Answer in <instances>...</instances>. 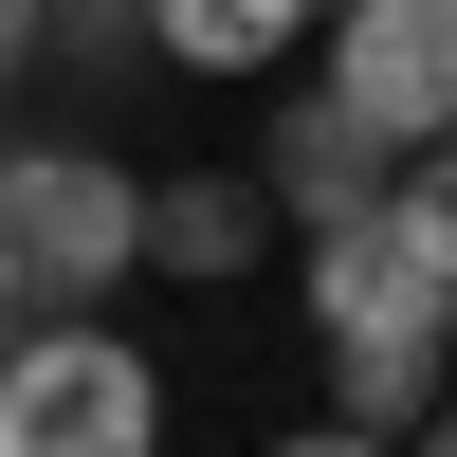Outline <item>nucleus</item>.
I'll list each match as a JSON object with an SVG mask.
<instances>
[{"label":"nucleus","instance_id":"nucleus-6","mask_svg":"<svg viewBox=\"0 0 457 457\" xmlns=\"http://www.w3.org/2000/svg\"><path fill=\"white\" fill-rule=\"evenodd\" d=\"M275 256V183L256 165H165L146 183V275H256Z\"/></svg>","mask_w":457,"mask_h":457},{"label":"nucleus","instance_id":"nucleus-7","mask_svg":"<svg viewBox=\"0 0 457 457\" xmlns=\"http://www.w3.org/2000/svg\"><path fill=\"white\" fill-rule=\"evenodd\" d=\"M312 19L329 0H146V55L165 73H275V55H312Z\"/></svg>","mask_w":457,"mask_h":457},{"label":"nucleus","instance_id":"nucleus-5","mask_svg":"<svg viewBox=\"0 0 457 457\" xmlns=\"http://www.w3.org/2000/svg\"><path fill=\"white\" fill-rule=\"evenodd\" d=\"M385 165H403V146L366 129V110L329 92V73H312V92L275 110V165H256V183H275V220L312 238V220H366V202H385Z\"/></svg>","mask_w":457,"mask_h":457},{"label":"nucleus","instance_id":"nucleus-4","mask_svg":"<svg viewBox=\"0 0 457 457\" xmlns=\"http://www.w3.org/2000/svg\"><path fill=\"white\" fill-rule=\"evenodd\" d=\"M312 73H329L385 146L457 129V0H329V19H312Z\"/></svg>","mask_w":457,"mask_h":457},{"label":"nucleus","instance_id":"nucleus-11","mask_svg":"<svg viewBox=\"0 0 457 457\" xmlns=\"http://www.w3.org/2000/svg\"><path fill=\"white\" fill-rule=\"evenodd\" d=\"M0 348H19V293H0Z\"/></svg>","mask_w":457,"mask_h":457},{"label":"nucleus","instance_id":"nucleus-8","mask_svg":"<svg viewBox=\"0 0 457 457\" xmlns=\"http://www.w3.org/2000/svg\"><path fill=\"white\" fill-rule=\"evenodd\" d=\"M385 220H403V238H421L439 275H457V129H421V146L385 165Z\"/></svg>","mask_w":457,"mask_h":457},{"label":"nucleus","instance_id":"nucleus-9","mask_svg":"<svg viewBox=\"0 0 457 457\" xmlns=\"http://www.w3.org/2000/svg\"><path fill=\"white\" fill-rule=\"evenodd\" d=\"M146 37V0H55V55H129Z\"/></svg>","mask_w":457,"mask_h":457},{"label":"nucleus","instance_id":"nucleus-1","mask_svg":"<svg viewBox=\"0 0 457 457\" xmlns=\"http://www.w3.org/2000/svg\"><path fill=\"white\" fill-rule=\"evenodd\" d=\"M312 329H329V439H421L439 366H457V275L403 238L385 202L366 220H312Z\"/></svg>","mask_w":457,"mask_h":457},{"label":"nucleus","instance_id":"nucleus-10","mask_svg":"<svg viewBox=\"0 0 457 457\" xmlns=\"http://www.w3.org/2000/svg\"><path fill=\"white\" fill-rule=\"evenodd\" d=\"M37 55H55V0H0V92H19Z\"/></svg>","mask_w":457,"mask_h":457},{"label":"nucleus","instance_id":"nucleus-2","mask_svg":"<svg viewBox=\"0 0 457 457\" xmlns=\"http://www.w3.org/2000/svg\"><path fill=\"white\" fill-rule=\"evenodd\" d=\"M146 275V183L110 146H0V293L19 312H110Z\"/></svg>","mask_w":457,"mask_h":457},{"label":"nucleus","instance_id":"nucleus-3","mask_svg":"<svg viewBox=\"0 0 457 457\" xmlns=\"http://www.w3.org/2000/svg\"><path fill=\"white\" fill-rule=\"evenodd\" d=\"M146 439H165V385H146L129 329L19 312V348H0V457H146Z\"/></svg>","mask_w":457,"mask_h":457}]
</instances>
